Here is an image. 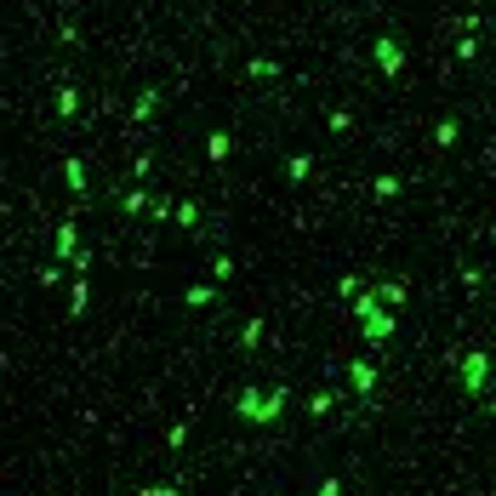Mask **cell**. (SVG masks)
I'll return each mask as SVG.
<instances>
[{
    "instance_id": "obj_2",
    "label": "cell",
    "mask_w": 496,
    "mask_h": 496,
    "mask_svg": "<svg viewBox=\"0 0 496 496\" xmlns=\"http://www.w3.org/2000/svg\"><path fill=\"white\" fill-rule=\"evenodd\" d=\"M462 383H468V388H479V383H485V354H468V365H462Z\"/></svg>"
},
{
    "instance_id": "obj_6",
    "label": "cell",
    "mask_w": 496,
    "mask_h": 496,
    "mask_svg": "<svg viewBox=\"0 0 496 496\" xmlns=\"http://www.w3.org/2000/svg\"><path fill=\"white\" fill-rule=\"evenodd\" d=\"M337 490H343V485H337V479H325V485H319V496H337Z\"/></svg>"
},
{
    "instance_id": "obj_4",
    "label": "cell",
    "mask_w": 496,
    "mask_h": 496,
    "mask_svg": "<svg viewBox=\"0 0 496 496\" xmlns=\"http://www.w3.org/2000/svg\"><path fill=\"white\" fill-rule=\"evenodd\" d=\"M371 383H377V371H371V365H354V388L371 394Z\"/></svg>"
},
{
    "instance_id": "obj_5",
    "label": "cell",
    "mask_w": 496,
    "mask_h": 496,
    "mask_svg": "<svg viewBox=\"0 0 496 496\" xmlns=\"http://www.w3.org/2000/svg\"><path fill=\"white\" fill-rule=\"evenodd\" d=\"M57 257H74V228H57Z\"/></svg>"
},
{
    "instance_id": "obj_3",
    "label": "cell",
    "mask_w": 496,
    "mask_h": 496,
    "mask_svg": "<svg viewBox=\"0 0 496 496\" xmlns=\"http://www.w3.org/2000/svg\"><path fill=\"white\" fill-rule=\"evenodd\" d=\"M280 411H285V388H274V394L263 399V417H257V422H274V417H280Z\"/></svg>"
},
{
    "instance_id": "obj_1",
    "label": "cell",
    "mask_w": 496,
    "mask_h": 496,
    "mask_svg": "<svg viewBox=\"0 0 496 496\" xmlns=\"http://www.w3.org/2000/svg\"><path fill=\"white\" fill-rule=\"evenodd\" d=\"M354 314L365 319V337H371V343H383L388 331H394V319H388V314H377V303H371V297H359V303H354Z\"/></svg>"
}]
</instances>
